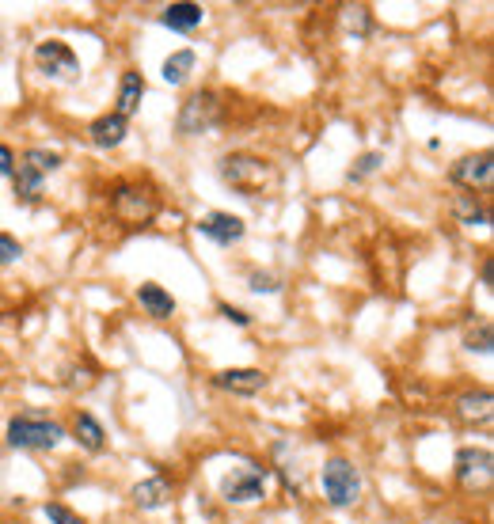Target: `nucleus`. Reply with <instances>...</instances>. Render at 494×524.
Masks as SVG:
<instances>
[{
  "mask_svg": "<svg viewBox=\"0 0 494 524\" xmlns=\"http://www.w3.org/2000/svg\"><path fill=\"white\" fill-rule=\"evenodd\" d=\"M27 168H35L38 175H54V171H61V164H65V156L57 149H42V145H35V149H27L23 156H19Z\"/></svg>",
  "mask_w": 494,
  "mask_h": 524,
  "instance_id": "23",
  "label": "nucleus"
},
{
  "mask_svg": "<svg viewBox=\"0 0 494 524\" xmlns=\"http://www.w3.org/2000/svg\"><path fill=\"white\" fill-rule=\"evenodd\" d=\"M327 524H335V521H327Z\"/></svg>",
  "mask_w": 494,
  "mask_h": 524,
  "instance_id": "33",
  "label": "nucleus"
},
{
  "mask_svg": "<svg viewBox=\"0 0 494 524\" xmlns=\"http://www.w3.org/2000/svg\"><path fill=\"white\" fill-rule=\"evenodd\" d=\"M453 217L464 228H487L491 225V209L483 202V194H456L453 198Z\"/></svg>",
  "mask_w": 494,
  "mask_h": 524,
  "instance_id": "20",
  "label": "nucleus"
},
{
  "mask_svg": "<svg viewBox=\"0 0 494 524\" xmlns=\"http://www.w3.org/2000/svg\"><path fill=\"white\" fill-rule=\"evenodd\" d=\"M217 312H221V319H225V323H232V327H251V323H255V319H251V312H244V308H240V304H228V300H217Z\"/></svg>",
  "mask_w": 494,
  "mask_h": 524,
  "instance_id": "29",
  "label": "nucleus"
},
{
  "mask_svg": "<svg viewBox=\"0 0 494 524\" xmlns=\"http://www.w3.org/2000/svg\"><path fill=\"white\" fill-rule=\"evenodd\" d=\"M270 376L263 369H251V365H232V369H221L213 373V388L225 395H240V399H251V395L266 392Z\"/></svg>",
  "mask_w": 494,
  "mask_h": 524,
  "instance_id": "11",
  "label": "nucleus"
},
{
  "mask_svg": "<svg viewBox=\"0 0 494 524\" xmlns=\"http://www.w3.org/2000/svg\"><path fill=\"white\" fill-rule=\"evenodd\" d=\"M247 289L251 293H259V297H274V293H282V278H274V274H266V270H251L247 274Z\"/></svg>",
  "mask_w": 494,
  "mask_h": 524,
  "instance_id": "28",
  "label": "nucleus"
},
{
  "mask_svg": "<svg viewBox=\"0 0 494 524\" xmlns=\"http://www.w3.org/2000/svg\"><path fill=\"white\" fill-rule=\"evenodd\" d=\"M464 350H468V354H479V357H491V350H494L491 319H483L479 327H472V331L464 335Z\"/></svg>",
  "mask_w": 494,
  "mask_h": 524,
  "instance_id": "24",
  "label": "nucleus"
},
{
  "mask_svg": "<svg viewBox=\"0 0 494 524\" xmlns=\"http://www.w3.org/2000/svg\"><path fill=\"white\" fill-rule=\"evenodd\" d=\"M221 114H225L221 95L213 92V88H198V92H190L187 99L179 103L175 130H179V137H202V133L221 126Z\"/></svg>",
  "mask_w": 494,
  "mask_h": 524,
  "instance_id": "5",
  "label": "nucleus"
},
{
  "mask_svg": "<svg viewBox=\"0 0 494 524\" xmlns=\"http://www.w3.org/2000/svg\"><path fill=\"white\" fill-rule=\"evenodd\" d=\"M61 441H69L65 422H57L54 414L38 411V407H23L4 426V445L16 452H54Z\"/></svg>",
  "mask_w": 494,
  "mask_h": 524,
  "instance_id": "1",
  "label": "nucleus"
},
{
  "mask_svg": "<svg viewBox=\"0 0 494 524\" xmlns=\"http://www.w3.org/2000/svg\"><path fill=\"white\" fill-rule=\"evenodd\" d=\"M16 164H19L16 149L0 141V179H12V171H16Z\"/></svg>",
  "mask_w": 494,
  "mask_h": 524,
  "instance_id": "31",
  "label": "nucleus"
},
{
  "mask_svg": "<svg viewBox=\"0 0 494 524\" xmlns=\"http://www.w3.org/2000/svg\"><path fill=\"white\" fill-rule=\"evenodd\" d=\"M149 92V84H145V73H137V69H126V73L118 76V92H114V114H122L126 122H130L133 114L141 111V99Z\"/></svg>",
  "mask_w": 494,
  "mask_h": 524,
  "instance_id": "17",
  "label": "nucleus"
},
{
  "mask_svg": "<svg viewBox=\"0 0 494 524\" xmlns=\"http://www.w3.org/2000/svg\"><path fill=\"white\" fill-rule=\"evenodd\" d=\"M380 168H384V152H361L358 160H354V168L346 171V179H350V183H365V179L377 175Z\"/></svg>",
  "mask_w": 494,
  "mask_h": 524,
  "instance_id": "25",
  "label": "nucleus"
},
{
  "mask_svg": "<svg viewBox=\"0 0 494 524\" xmlns=\"http://www.w3.org/2000/svg\"><path fill=\"white\" fill-rule=\"evenodd\" d=\"M449 183H453L460 194H491L494 187V152L491 149H479L460 156L453 168H449Z\"/></svg>",
  "mask_w": 494,
  "mask_h": 524,
  "instance_id": "8",
  "label": "nucleus"
},
{
  "mask_svg": "<svg viewBox=\"0 0 494 524\" xmlns=\"http://www.w3.org/2000/svg\"><path fill=\"white\" fill-rule=\"evenodd\" d=\"M206 23V8L194 4V0H175V4H164L160 8V27H168L175 35H190Z\"/></svg>",
  "mask_w": 494,
  "mask_h": 524,
  "instance_id": "16",
  "label": "nucleus"
},
{
  "mask_svg": "<svg viewBox=\"0 0 494 524\" xmlns=\"http://www.w3.org/2000/svg\"><path fill=\"white\" fill-rule=\"evenodd\" d=\"M42 517H46V521L50 524H88L84 521V517H80V513H76L73 506H65V502H46V506H42Z\"/></svg>",
  "mask_w": 494,
  "mask_h": 524,
  "instance_id": "26",
  "label": "nucleus"
},
{
  "mask_svg": "<svg viewBox=\"0 0 494 524\" xmlns=\"http://www.w3.org/2000/svg\"><path fill=\"white\" fill-rule=\"evenodd\" d=\"M65 430H69V441L80 445V452H92V456L107 452V426H103L92 411H80V407H76Z\"/></svg>",
  "mask_w": 494,
  "mask_h": 524,
  "instance_id": "13",
  "label": "nucleus"
},
{
  "mask_svg": "<svg viewBox=\"0 0 494 524\" xmlns=\"http://www.w3.org/2000/svg\"><path fill=\"white\" fill-rule=\"evenodd\" d=\"M270 479H274V471L266 468V464L247 460V464L221 475V498H225L228 506H255V502L266 498Z\"/></svg>",
  "mask_w": 494,
  "mask_h": 524,
  "instance_id": "6",
  "label": "nucleus"
},
{
  "mask_svg": "<svg viewBox=\"0 0 494 524\" xmlns=\"http://www.w3.org/2000/svg\"><path fill=\"white\" fill-rule=\"evenodd\" d=\"M126 137H130V122H126L122 114L103 111V114H95L92 122H88V141H92L95 149L111 152V149H118Z\"/></svg>",
  "mask_w": 494,
  "mask_h": 524,
  "instance_id": "14",
  "label": "nucleus"
},
{
  "mask_svg": "<svg viewBox=\"0 0 494 524\" xmlns=\"http://www.w3.org/2000/svg\"><path fill=\"white\" fill-rule=\"evenodd\" d=\"M320 490L323 502L331 509H354L365 494V483H361V471L350 456H327L320 468Z\"/></svg>",
  "mask_w": 494,
  "mask_h": 524,
  "instance_id": "4",
  "label": "nucleus"
},
{
  "mask_svg": "<svg viewBox=\"0 0 494 524\" xmlns=\"http://www.w3.org/2000/svg\"><path fill=\"white\" fill-rule=\"evenodd\" d=\"M23 259V244L12 232H0V266H16Z\"/></svg>",
  "mask_w": 494,
  "mask_h": 524,
  "instance_id": "30",
  "label": "nucleus"
},
{
  "mask_svg": "<svg viewBox=\"0 0 494 524\" xmlns=\"http://www.w3.org/2000/svg\"><path fill=\"white\" fill-rule=\"evenodd\" d=\"M346 27H350V35L354 38H365L369 31H373V12H369L365 4H358V8H346Z\"/></svg>",
  "mask_w": 494,
  "mask_h": 524,
  "instance_id": "27",
  "label": "nucleus"
},
{
  "mask_svg": "<svg viewBox=\"0 0 494 524\" xmlns=\"http://www.w3.org/2000/svg\"><path fill=\"white\" fill-rule=\"evenodd\" d=\"M133 300H137V308H141L149 319H156V323H164V319H171L179 312L175 297H171L160 281H141V285L133 289Z\"/></svg>",
  "mask_w": 494,
  "mask_h": 524,
  "instance_id": "15",
  "label": "nucleus"
},
{
  "mask_svg": "<svg viewBox=\"0 0 494 524\" xmlns=\"http://www.w3.org/2000/svg\"><path fill=\"white\" fill-rule=\"evenodd\" d=\"M194 232L206 236L209 244H217V247H236L247 236V225H244V217H236V213L209 209V213H202V217L194 221Z\"/></svg>",
  "mask_w": 494,
  "mask_h": 524,
  "instance_id": "10",
  "label": "nucleus"
},
{
  "mask_svg": "<svg viewBox=\"0 0 494 524\" xmlns=\"http://www.w3.org/2000/svg\"><path fill=\"white\" fill-rule=\"evenodd\" d=\"M31 61H35V69L46 76V80H61V84L80 80V57H76L73 46L61 42V38H42V42H35Z\"/></svg>",
  "mask_w": 494,
  "mask_h": 524,
  "instance_id": "7",
  "label": "nucleus"
},
{
  "mask_svg": "<svg viewBox=\"0 0 494 524\" xmlns=\"http://www.w3.org/2000/svg\"><path fill=\"white\" fill-rule=\"evenodd\" d=\"M69 392H92L95 384H99V369H95V361H88V357H80V361H73L69 369H65V380H61Z\"/></svg>",
  "mask_w": 494,
  "mask_h": 524,
  "instance_id": "22",
  "label": "nucleus"
},
{
  "mask_svg": "<svg viewBox=\"0 0 494 524\" xmlns=\"http://www.w3.org/2000/svg\"><path fill=\"white\" fill-rule=\"evenodd\" d=\"M456 418L460 422H468V426H487L491 422V414H494V395L491 388H468V392H460L456 395Z\"/></svg>",
  "mask_w": 494,
  "mask_h": 524,
  "instance_id": "18",
  "label": "nucleus"
},
{
  "mask_svg": "<svg viewBox=\"0 0 494 524\" xmlns=\"http://www.w3.org/2000/svg\"><path fill=\"white\" fill-rule=\"evenodd\" d=\"M12 190H16V202H23V206H38L42 194H46V175H38L35 168H27V164L19 160L16 171H12Z\"/></svg>",
  "mask_w": 494,
  "mask_h": 524,
  "instance_id": "19",
  "label": "nucleus"
},
{
  "mask_svg": "<svg viewBox=\"0 0 494 524\" xmlns=\"http://www.w3.org/2000/svg\"><path fill=\"white\" fill-rule=\"evenodd\" d=\"M194 65H198V54H194L190 46H183V50H171V54L164 57L160 76H164V84H171V88H183L190 80V73H194Z\"/></svg>",
  "mask_w": 494,
  "mask_h": 524,
  "instance_id": "21",
  "label": "nucleus"
},
{
  "mask_svg": "<svg viewBox=\"0 0 494 524\" xmlns=\"http://www.w3.org/2000/svg\"><path fill=\"white\" fill-rule=\"evenodd\" d=\"M494 475V456L487 445H464L453 460V479L464 490H487Z\"/></svg>",
  "mask_w": 494,
  "mask_h": 524,
  "instance_id": "9",
  "label": "nucleus"
},
{
  "mask_svg": "<svg viewBox=\"0 0 494 524\" xmlns=\"http://www.w3.org/2000/svg\"><path fill=\"white\" fill-rule=\"evenodd\" d=\"M171 498H175V483L168 475H149V479H141V483L130 487V502L141 513H160V509L171 506Z\"/></svg>",
  "mask_w": 494,
  "mask_h": 524,
  "instance_id": "12",
  "label": "nucleus"
},
{
  "mask_svg": "<svg viewBox=\"0 0 494 524\" xmlns=\"http://www.w3.org/2000/svg\"><path fill=\"white\" fill-rule=\"evenodd\" d=\"M107 209L122 228H145L160 217V190L145 179H114L107 187Z\"/></svg>",
  "mask_w": 494,
  "mask_h": 524,
  "instance_id": "2",
  "label": "nucleus"
},
{
  "mask_svg": "<svg viewBox=\"0 0 494 524\" xmlns=\"http://www.w3.org/2000/svg\"><path fill=\"white\" fill-rule=\"evenodd\" d=\"M0 46H4V35H0Z\"/></svg>",
  "mask_w": 494,
  "mask_h": 524,
  "instance_id": "32",
  "label": "nucleus"
},
{
  "mask_svg": "<svg viewBox=\"0 0 494 524\" xmlns=\"http://www.w3.org/2000/svg\"><path fill=\"white\" fill-rule=\"evenodd\" d=\"M217 175L228 190H236L240 198H259L266 190H274L278 183V171L274 164L259 156V152H225L217 160Z\"/></svg>",
  "mask_w": 494,
  "mask_h": 524,
  "instance_id": "3",
  "label": "nucleus"
}]
</instances>
